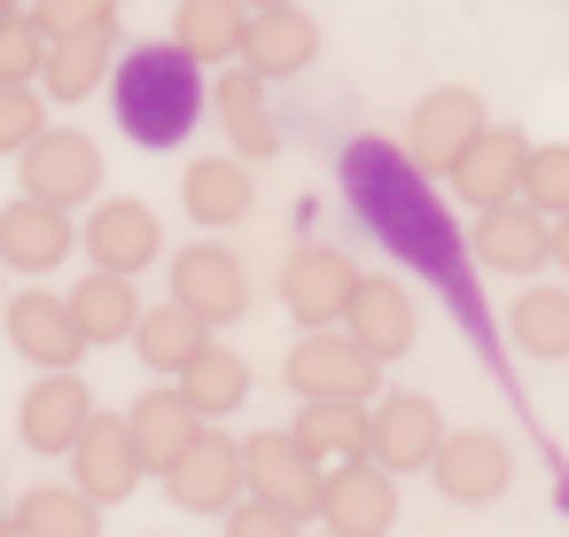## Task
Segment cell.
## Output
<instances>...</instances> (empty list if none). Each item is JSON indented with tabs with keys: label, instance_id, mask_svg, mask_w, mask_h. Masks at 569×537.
Wrapping results in <instances>:
<instances>
[{
	"label": "cell",
	"instance_id": "6da1fadb",
	"mask_svg": "<svg viewBox=\"0 0 569 537\" xmlns=\"http://www.w3.org/2000/svg\"><path fill=\"white\" fill-rule=\"evenodd\" d=\"M343 188H351V211H359L413 273H429V281L452 296V312L483 335V304H476V281H468V242L452 234V219H445L429 172H421L406 149H390V141H351V149H343ZM483 343H491V335H483Z\"/></svg>",
	"mask_w": 569,
	"mask_h": 537
},
{
	"label": "cell",
	"instance_id": "7a4b0ae2",
	"mask_svg": "<svg viewBox=\"0 0 569 537\" xmlns=\"http://www.w3.org/2000/svg\"><path fill=\"white\" fill-rule=\"evenodd\" d=\"M110 110H118V125H126L133 149H180L203 125V110H211L203 63L188 48H172V40H141L133 55H118Z\"/></svg>",
	"mask_w": 569,
	"mask_h": 537
},
{
	"label": "cell",
	"instance_id": "3957f363",
	"mask_svg": "<svg viewBox=\"0 0 569 537\" xmlns=\"http://www.w3.org/2000/svg\"><path fill=\"white\" fill-rule=\"evenodd\" d=\"M242 498H266V506L312 521L320 498H328V459H320L297 428H258V436L242 444Z\"/></svg>",
	"mask_w": 569,
	"mask_h": 537
},
{
	"label": "cell",
	"instance_id": "277c9868",
	"mask_svg": "<svg viewBox=\"0 0 569 537\" xmlns=\"http://www.w3.org/2000/svg\"><path fill=\"white\" fill-rule=\"evenodd\" d=\"M289 389H297V397H351V405H375L382 358H367L343 327H305V343L289 351Z\"/></svg>",
	"mask_w": 569,
	"mask_h": 537
},
{
	"label": "cell",
	"instance_id": "5b68a950",
	"mask_svg": "<svg viewBox=\"0 0 569 537\" xmlns=\"http://www.w3.org/2000/svg\"><path fill=\"white\" fill-rule=\"evenodd\" d=\"M17 188L24 195H40V203H94V188H102V149L79 133V125H48L24 156H17Z\"/></svg>",
	"mask_w": 569,
	"mask_h": 537
},
{
	"label": "cell",
	"instance_id": "8992f818",
	"mask_svg": "<svg viewBox=\"0 0 569 537\" xmlns=\"http://www.w3.org/2000/svg\"><path fill=\"white\" fill-rule=\"evenodd\" d=\"M0 320H9V343H17V358H24V366H40V374H71V366L87 358V335H79V312H71V296L24 288V296H9V304H0Z\"/></svg>",
	"mask_w": 569,
	"mask_h": 537
},
{
	"label": "cell",
	"instance_id": "52a82bcc",
	"mask_svg": "<svg viewBox=\"0 0 569 537\" xmlns=\"http://www.w3.org/2000/svg\"><path fill=\"white\" fill-rule=\"evenodd\" d=\"M79 250L102 265V273H149L157 257H164V219L149 211V203H133V195H110V203H94L87 211V226H79Z\"/></svg>",
	"mask_w": 569,
	"mask_h": 537
},
{
	"label": "cell",
	"instance_id": "ba28073f",
	"mask_svg": "<svg viewBox=\"0 0 569 537\" xmlns=\"http://www.w3.org/2000/svg\"><path fill=\"white\" fill-rule=\"evenodd\" d=\"M351 288H359V265H351L343 250H328V242H305V250H289V265H281V304H289L297 327H343Z\"/></svg>",
	"mask_w": 569,
	"mask_h": 537
},
{
	"label": "cell",
	"instance_id": "9c48e42d",
	"mask_svg": "<svg viewBox=\"0 0 569 537\" xmlns=\"http://www.w3.org/2000/svg\"><path fill=\"white\" fill-rule=\"evenodd\" d=\"M320 521H328L336 537H390V529H398V475L375 467V459H336V467H328Z\"/></svg>",
	"mask_w": 569,
	"mask_h": 537
},
{
	"label": "cell",
	"instance_id": "30bf717a",
	"mask_svg": "<svg viewBox=\"0 0 569 537\" xmlns=\"http://www.w3.org/2000/svg\"><path fill=\"white\" fill-rule=\"evenodd\" d=\"M172 304H188V312H196V320H211V327L242 320V312H250L242 257H234V250H219V242H188V250H172Z\"/></svg>",
	"mask_w": 569,
	"mask_h": 537
},
{
	"label": "cell",
	"instance_id": "8fae6325",
	"mask_svg": "<svg viewBox=\"0 0 569 537\" xmlns=\"http://www.w3.org/2000/svg\"><path fill=\"white\" fill-rule=\"evenodd\" d=\"M437 444H445V413H437L421 389H390V397H375V428H367V459H375V467L413 475V467L437 459Z\"/></svg>",
	"mask_w": 569,
	"mask_h": 537
},
{
	"label": "cell",
	"instance_id": "7c38bea8",
	"mask_svg": "<svg viewBox=\"0 0 569 537\" xmlns=\"http://www.w3.org/2000/svg\"><path fill=\"white\" fill-rule=\"evenodd\" d=\"M429 475H437V490H445L452 506H491V498H507V483H515V452H507L491 428H460V436L445 428Z\"/></svg>",
	"mask_w": 569,
	"mask_h": 537
},
{
	"label": "cell",
	"instance_id": "4fadbf2b",
	"mask_svg": "<svg viewBox=\"0 0 569 537\" xmlns=\"http://www.w3.org/2000/svg\"><path fill=\"white\" fill-rule=\"evenodd\" d=\"M157 483H164V498H172V506H188V514H227V506L242 498V444L203 428V436H196V444H188Z\"/></svg>",
	"mask_w": 569,
	"mask_h": 537
},
{
	"label": "cell",
	"instance_id": "5bb4252c",
	"mask_svg": "<svg viewBox=\"0 0 569 537\" xmlns=\"http://www.w3.org/2000/svg\"><path fill=\"white\" fill-rule=\"evenodd\" d=\"M476 133H483V102H476L468 87H437V94H421L413 118H406V156H413L421 172H452Z\"/></svg>",
	"mask_w": 569,
	"mask_h": 537
},
{
	"label": "cell",
	"instance_id": "9a60e30c",
	"mask_svg": "<svg viewBox=\"0 0 569 537\" xmlns=\"http://www.w3.org/2000/svg\"><path fill=\"white\" fill-rule=\"evenodd\" d=\"M468 257L491 265V273H538V265L553 257V219L530 211L522 195H515V203H491V211H476Z\"/></svg>",
	"mask_w": 569,
	"mask_h": 537
},
{
	"label": "cell",
	"instance_id": "2e32d148",
	"mask_svg": "<svg viewBox=\"0 0 569 537\" xmlns=\"http://www.w3.org/2000/svg\"><path fill=\"white\" fill-rule=\"evenodd\" d=\"M141 475H149V467H141V444H133L126 413H94V421H87V436L71 444V483H79L87 498L118 506V498H133V483H141Z\"/></svg>",
	"mask_w": 569,
	"mask_h": 537
},
{
	"label": "cell",
	"instance_id": "e0dca14e",
	"mask_svg": "<svg viewBox=\"0 0 569 537\" xmlns=\"http://www.w3.org/2000/svg\"><path fill=\"white\" fill-rule=\"evenodd\" d=\"M71 250H79V226H71L63 203H40V195L0 203V265H17V273H56Z\"/></svg>",
	"mask_w": 569,
	"mask_h": 537
},
{
	"label": "cell",
	"instance_id": "ac0fdd59",
	"mask_svg": "<svg viewBox=\"0 0 569 537\" xmlns=\"http://www.w3.org/2000/svg\"><path fill=\"white\" fill-rule=\"evenodd\" d=\"M343 335L367 351V358H406L413 351V335H421V320H413V296L390 281V273H359V288H351V312H343Z\"/></svg>",
	"mask_w": 569,
	"mask_h": 537
},
{
	"label": "cell",
	"instance_id": "d6986e66",
	"mask_svg": "<svg viewBox=\"0 0 569 537\" xmlns=\"http://www.w3.org/2000/svg\"><path fill=\"white\" fill-rule=\"evenodd\" d=\"M522 164H530V141L507 133V125H483V133L460 149V164H452L445 180H452L460 203L491 211V203H515V195H522Z\"/></svg>",
	"mask_w": 569,
	"mask_h": 537
},
{
	"label": "cell",
	"instance_id": "ffe728a7",
	"mask_svg": "<svg viewBox=\"0 0 569 537\" xmlns=\"http://www.w3.org/2000/svg\"><path fill=\"white\" fill-rule=\"evenodd\" d=\"M87 421H94V389L79 374H40L24 389V405H17V436L32 452H71L87 436Z\"/></svg>",
	"mask_w": 569,
	"mask_h": 537
},
{
	"label": "cell",
	"instance_id": "44dd1931",
	"mask_svg": "<svg viewBox=\"0 0 569 537\" xmlns=\"http://www.w3.org/2000/svg\"><path fill=\"white\" fill-rule=\"evenodd\" d=\"M320 63V24L305 9H250V32H242V71H258L266 87L273 79H297Z\"/></svg>",
	"mask_w": 569,
	"mask_h": 537
},
{
	"label": "cell",
	"instance_id": "7402d4cb",
	"mask_svg": "<svg viewBox=\"0 0 569 537\" xmlns=\"http://www.w3.org/2000/svg\"><path fill=\"white\" fill-rule=\"evenodd\" d=\"M211 118H219V133L234 141L242 164H258V156L281 149V125H273V110H266V79L242 71V63H227V79L211 87Z\"/></svg>",
	"mask_w": 569,
	"mask_h": 537
},
{
	"label": "cell",
	"instance_id": "603a6c76",
	"mask_svg": "<svg viewBox=\"0 0 569 537\" xmlns=\"http://www.w3.org/2000/svg\"><path fill=\"white\" fill-rule=\"evenodd\" d=\"M126 428H133V444H141V467H149V475H164V467H172V459H180L211 421H203L180 389H149V397H133V405H126Z\"/></svg>",
	"mask_w": 569,
	"mask_h": 537
},
{
	"label": "cell",
	"instance_id": "cb8c5ba5",
	"mask_svg": "<svg viewBox=\"0 0 569 537\" xmlns=\"http://www.w3.org/2000/svg\"><path fill=\"white\" fill-rule=\"evenodd\" d=\"M180 203H188L196 226H234V219H250V203H258L250 164H242V156H196L188 180H180Z\"/></svg>",
	"mask_w": 569,
	"mask_h": 537
},
{
	"label": "cell",
	"instance_id": "d4e9b609",
	"mask_svg": "<svg viewBox=\"0 0 569 537\" xmlns=\"http://www.w3.org/2000/svg\"><path fill=\"white\" fill-rule=\"evenodd\" d=\"M71 312H79V335H87V351L94 343H133V327H141V288L126 281V273H87L79 288H71Z\"/></svg>",
	"mask_w": 569,
	"mask_h": 537
},
{
	"label": "cell",
	"instance_id": "484cf974",
	"mask_svg": "<svg viewBox=\"0 0 569 537\" xmlns=\"http://www.w3.org/2000/svg\"><path fill=\"white\" fill-rule=\"evenodd\" d=\"M250 32V0H180L172 9V48H188L196 63H234Z\"/></svg>",
	"mask_w": 569,
	"mask_h": 537
},
{
	"label": "cell",
	"instance_id": "4316f807",
	"mask_svg": "<svg viewBox=\"0 0 569 537\" xmlns=\"http://www.w3.org/2000/svg\"><path fill=\"white\" fill-rule=\"evenodd\" d=\"M172 389H180V397H188V405H196L203 421H227V413H234V405L250 397V366H242L234 351L203 343V351H196V358H188V366L172 374Z\"/></svg>",
	"mask_w": 569,
	"mask_h": 537
},
{
	"label": "cell",
	"instance_id": "83f0119b",
	"mask_svg": "<svg viewBox=\"0 0 569 537\" xmlns=\"http://www.w3.org/2000/svg\"><path fill=\"white\" fill-rule=\"evenodd\" d=\"M367 428H375V405H351V397H305L297 405V436L336 467V459H367Z\"/></svg>",
	"mask_w": 569,
	"mask_h": 537
},
{
	"label": "cell",
	"instance_id": "f1b7e54d",
	"mask_svg": "<svg viewBox=\"0 0 569 537\" xmlns=\"http://www.w3.org/2000/svg\"><path fill=\"white\" fill-rule=\"evenodd\" d=\"M203 343H211V320H196L188 304H157V312H141V327H133V351H141L149 374H180Z\"/></svg>",
	"mask_w": 569,
	"mask_h": 537
},
{
	"label": "cell",
	"instance_id": "f546056e",
	"mask_svg": "<svg viewBox=\"0 0 569 537\" xmlns=\"http://www.w3.org/2000/svg\"><path fill=\"white\" fill-rule=\"evenodd\" d=\"M17 521L32 537H102V498H87L79 483H32L17 498Z\"/></svg>",
	"mask_w": 569,
	"mask_h": 537
},
{
	"label": "cell",
	"instance_id": "4dcf8cb0",
	"mask_svg": "<svg viewBox=\"0 0 569 537\" xmlns=\"http://www.w3.org/2000/svg\"><path fill=\"white\" fill-rule=\"evenodd\" d=\"M110 40L118 32H79V40H48V71H40V87H48V102H87L102 79H110Z\"/></svg>",
	"mask_w": 569,
	"mask_h": 537
},
{
	"label": "cell",
	"instance_id": "1f68e13d",
	"mask_svg": "<svg viewBox=\"0 0 569 537\" xmlns=\"http://www.w3.org/2000/svg\"><path fill=\"white\" fill-rule=\"evenodd\" d=\"M507 335L530 358H569V288H522L507 312Z\"/></svg>",
	"mask_w": 569,
	"mask_h": 537
},
{
	"label": "cell",
	"instance_id": "d6a6232c",
	"mask_svg": "<svg viewBox=\"0 0 569 537\" xmlns=\"http://www.w3.org/2000/svg\"><path fill=\"white\" fill-rule=\"evenodd\" d=\"M40 71H48V32H40V17H32V9L0 17V79H9V87H40Z\"/></svg>",
	"mask_w": 569,
	"mask_h": 537
},
{
	"label": "cell",
	"instance_id": "836d02e7",
	"mask_svg": "<svg viewBox=\"0 0 569 537\" xmlns=\"http://www.w3.org/2000/svg\"><path fill=\"white\" fill-rule=\"evenodd\" d=\"M522 203L546 219H569V149H530L522 164Z\"/></svg>",
	"mask_w": 569,
	"mask_h": 537
},
{
	"label": "cell",
	"instance_id": "e575fe53",
	"mask_svg": "<svg viewBox=\"0 0 569 537\" xmlns=\"http://www.w3.org/2000/svg\"><path fill=\"white\" fill-rule=\"evenodd\" d=\"M32 17L48 40H79V32H118V0H32Z\"/></svg>",
	"mask_w": 569,
	"mask_h": 537
},
{
	"label": "cell",
	"instance_id": "d590c367",
	"mask_svg": "<svg viewBox=\"0 0 569 537\" xmlns=\"http://www.w3.org/2000/svg\"><path fill=\"white\" fill-rule=\"evenodd\" d=\"M40 133H48L40 87H9V79H0V156H24Z\"/></svg>",
	"mask_w": 569,
	"mask_h": 537
},
{
	"label": "cell",
	"instance_id": "8d00e7d4",
	"mask_svg": "<svg viewBox=\"0 0 569 537\" xmlns=\"http://www.w3.org/2000/svg\"><path fill=\"white\" fill-rule=\"evenodd\" d=\"M227 537H305V521L281 514V506H266V498H234L227 506Z\"/></svg>",
	"mask_w": 569,
	"mask_h": 537
},
{
	"label": "cell",
	"instance_id": "74e56055",
	"mask_svg": "<svg viewBox=\"0 0 569 537\" xmlns=\"http://www.w3.org/2000/svg\"><path fill=\"white\" fill-rule=\"evenodd\" d=\"M553 265L569 273V219H553Z\"/></svg>",
	"mask_w": 569,
	"mask_h": 537
},
{
	"label": "cell",
	"instance_id": "f35d334b",
	"mask_svg": "<svg viewBox=\"0 0 569 537\" xmlns=\"http://www.w3.org/2000/svg\"><path fill=\"white\" fill-rule=\"evenodd\" d=\"M0 537H32V529H24V521H17V514H0Z\"/></svg>",
	"mask_w": 569,
	"mask_h": 537
},
{
	"label": "cell",
	"instance_id": "ab89813d",
	"mask_svg": "<svg viewBox=\"0 0 569 537\" xmlns=\"http://www.w3.org/2000/svg\"><path fill=\"white\" fill-rule=\"evenodd\" d=\"M17 9H32V0H0V17H17Z\"/></svg>",
	"mask_w": 569,
	"mask_h": 537
},
{
	"label": "cell",
	"instance_id": "60d3db41",
	"mask_svg": "<svg viewBox=\"0 0 569 537\" xmlns=\"http://www.w3.org/2000/svg\"><path fill=\"white\" fill-rule=\"evenodd\" d=\"M250 9H297V0H250Z\"/></svg>",
	"mask_w": 569,
	"mask_h": 537
},
{
	"label": "cell",
	"instance_id": "b9f144b4",
	"mask_svg": "<svg viewBox=\"0 0 569 537\" xmlns=\"http://www.w3.org/2000/svg\"><path fill=\"white\" fill-rule=\"evenodd\" d=\"M0 304H9V288H0Z\"/></svg>",
	"mask_w": 569,
	"mask_h": 537
}]
</instances>
